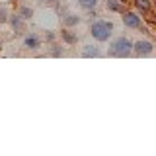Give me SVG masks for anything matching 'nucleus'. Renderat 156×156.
<instances>
[{
    "label": "nucleus",
    "instance_id": "39448f33",
    "mask_svg": "<svg viewBox=\"0 0 156 156\" xmlns=\"http://www.w3.org/2000/svg\"><path fill=\"white\" fill-rule=\"evenodd\" d=\"M8 23L12 26V29H14L16 33H23V31H26V20L20 16L18 12L14 14V16H10V18H8Z\"/></svg>",
    "mask_w": 156,
    "mask_h": 156
},
{
    "label": "nucleus",
    "instance_id": "f03ea898",
    "mask_svg": "<svg viewBox=\"0 0 156 156\" xmlns=\"http://www.w3.org/2000/svg\"><path fill=\"white\" fill-rule=\"evenodd\" d=\"M131 51H133V43H131V39H127V37H117V39H113V41L109 43L107 55L125 58V57L131 55Z\"/></svg>",
    "mask_w": 156,
    "mask_h": 156
},
{
    "label": "nucleus",
    "instance_id": "2eb2a0df",
    "mask_svg": "<svg viewBox=\"0 0 156 156\" xmlns=\"http://www.w3.org/2000/svg\"><path fill=\"white\" fill-rule=\"evenodd\" d=\"M8 18H10L8 10L6 8H0V23H8Z\"/></svg>",
    "mask_w": 156,
    "mask_h": 156
},
{
    "label": "nucleus",
    "instance_id": "ddd939ff",
    "mask_svg": "<svg viewBox=\"0 0 156 156\" xmlns=\"http://www.w3.org/2000/svg\"><path fill=\"white\" fill-rule=\"evenodd\" d=\"M76 2H78V6H80V8H84V10H92V8H96L98 0H76Z\"/></svg>",
    "mask_w": 156,
    "mask_h": 156
},
{
    "label": "nucleus",
    "instance_id": "6e6552de",
    "mask_svg": "<svg viewBox=\"0 0 156 156\" xmlns=\"http://www.w3.org/2000/svg\"><path fill=\"white\" fill-rule=\"evenodd\" d=\"M80 23V16L78 14H66V16H62V26L65 27H74Z\"/></svg>",
    "mask_w": 156,
    "mask_h": 156
},
{
    "label": "nucleus",
    "instance_id": "dca6fc26",
    "mask_svg": "<svg viewBox=\"0 0 156 156\" xmlns=\"http://www.w3.org/2000/svg\"><path fill=\"white\" fill-rule=\"evenodd\" d=\"M39 2L43 6H55V4H58V0H39Z\"/></svg>",
    "mask_w": 156,
    "mask_h": 156
},
{
    "label": "nucleus",
    "instance_id": "4468645a",
    "mask_svg": "<svg viewBox=\"0 0 156 156\" xmlns=\"http://www.w3.org/2000/svg\"><path fill=\"white\" fill-rule=\"evenodd\" d=\"M51 55L53 57H62L65 55V49L61 45H57V43H51Z\"/></svg>",
    "mask_w": 156,
    "mask_h": 156
},
{
    "label": "nucleus",
    "instance_id": "20e7f679",
    "mask_svg": "<svg viewBox=\"0 0 156 156\" xmlns=\"http://www.w3.org/2000/svg\"><path fill=\"white\" fill-rule=\"evenodd\" d=\"M123 23L131 29H139L143 26V18L139 16L136 12H123Z\"/></svg>",
    "mask_w": 156,
    "mask_h": 156
},
{
    "label": "nucleus",
    "instance_id": "9d476101",
    "mask_svg": "<svg viewBox=\"0 0 156 156\" xmlns=\"http://www.w3.org/2000/svg\"><path fill=\"white\" fill-rule=\"evenodd\" d=\"M105 6H107V10H111V12H125L121 0H107Z\"/></svg>",
    "mask_w": 156,
    "mask_h": 156
},
{
    "label": "nucleus",
    "instance_id": "7ed1b4c3",
    "mask_svg": "<svg viewBox=\"0 0 156 156\" xmlns=\"http://www.w3.org/2000/svg\"><path fill=\"white\" fill-rule=\"evenodd\" d=\"M136 57H150L154 53V43L148 39H139L136 43H133V51Z\"/></svg>",
    "mask_w": 156,
    "mask_h": 156
},
{
    "label": "nucleus",
    "instance_id": "0eeeda50",
    "mask_svg": "<svg viewBox=\"0 0 156 156\" xmlns=\"http://www.w3.org/2000/svg\"><path fill=\"white\" fill-rule=\"evenodd\" d=\"M82 57L86 58H94V57H101V49L98 45H86L82 49Z\"/></svg>",
    "mask_w": 156,
    "mask_h": 156
},
{
    "label": "nucleus",
    "instance_id": "1a4fd4ad",
    "mask_svg": "<svg viewBox=\"0 0 156 156\" xmlns=\"http://www.w3.org/2000/svg\"><path fill=\"white\" fill-rule=\"evenodd\" d=\"M61 37H62V41H65L66 45H74V43H76V35L72 31H68V29H62Z\"/></svg>",
    "mask_w": 156,
    "mask_h": 156
},
{
    "label": "nucleus",
    "instance_id": "f3484780",
    "mask_svg": "<svg viewBox=\"0 0 156 156\" xmlns=\"http://www.w3.org/2000/svg\"><path fill=\"white\" fill-rule=\"evenodd\" d=\"M45 39H47L49 43H53V41H55V33H53V31H47L45 33Z\"/></svg>",
    "mask_w": 156,
    "mask_h": 156
},
{
    "label": "nucleus",
    "instance_id": "f8f14e48",
    "mask_svg": "<svg viewBox=\"0 0 156 156\" xmlns=\"http://www.w3.org/2000/svg\"><path fill=\"white\" fill-rule=\"evenodd\" d=\"M18 14H20L23 20H31V18H33V8H29V6H20Z\"/></svg>",
    "mask_w": 156,
    "mask_h": 156
},
{
    "label": "nucleus",
    "instance_id": "a211bd4d",
    "mask_svg": "<svg viewBox=\"0 0 156 156\" xmlns=\"http://www.w3.org/2000/svg\"><path fill=\"white\" fill-rule=\"evenodd\" d=\"M22 2H23V0H22Z\"/></svg>",
    "mask_w": 156,
    "mask_h": 156
},
{
    "label": "nucleus",
    "instance_id": "423d86ee",
    "mask_svg": "<svg viewBox=\"0 0 156 156\" xmlns=\"http://www.w3.org/2000/svg\"><path fill=\"white\" fill-rule=\"evenodd\" d=\"M23 47L35 51V49L41 47V41H39V37L35 35V33H29V35H26V39H23Z\"/></svg>",
    "mask_w": 156,
    "mask_h": 156
},
{
    "label": "nucleus",
    "instance_id": "9b49d317",
    "mask_svg": "<svg viewBox=\"0 0 156 156\" xmlns=\"http://www.w3.org/2000/svg\"><path fill=\"white\" fill-rule=\"evenodd\" d=\"M135 8L140 10V14L148 12L150 10V0H135Z\"/></svg>",
    "mask_w": 156,
    "mask_h": 156
},
{
    "label": "nucleus",
    "instance_id": "f257e3e1",
    "mask_svg": "<svg viewBox=\"0 0 156 156\" xmlns=\"http://www.w3.org/2000/svg\"><path fill=\"white\" fill-rule=\"evenodd\" d=\"M90 33L92 37L96 39V41L104 43L107 39L111 37V33H113V23L107 22V20H96V22H92L90 26Z\"/></svg>",
    "mask_w": 156,
    "mask_h": 156
}]
</instances>
